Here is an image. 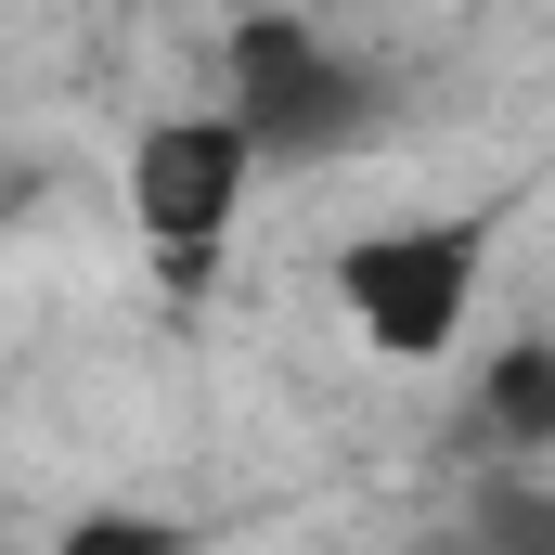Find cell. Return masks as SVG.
<instances>
[{
  "mask_svg": "<svg viewBox=\"0 0 555 555\" xmlns=\"http://www.w3.org/2000/svg\"><path fill=\"white\" fill-rule=\"evenodd\" d=\"M246 155H259V142L233 130V104H220V117H155V130H142V155H130V207H142V233H155L168 259H194V246L233 220Z\"/></svg>",
  "mask_w": 555,
  "mask_h": 555,
  "instance_id": "obj_3",
  "label": "cell"
},
{
  "mask_svg": "<svg viewBox=\"0 0 555 555\" xmlns=\"http://www.w3.org/2000/svg\"><path fill=\"white\" fill-rule=\"evenodd\" d=\"M65 555H181V530H168V517H78Z\"/></svg>",
  "mask_w": 555,
  "mask_h": 555,
  "instance_id": "obj_6",
  "label": "cell"
},
{
  "mask_svg": "<svg viewBox=\"0 0 555 555\" xmlns=\"http://www.w3.org/2000/svg\"><path fill=\"white\" fill-rule=\"evenodd\" d=\"M478 543L491 555H555V491H504V504L478 517Z\"/></svg>",
  "mask_w": 555,
  "mask_h": 555,
  "instance_id": "obj_5",
  "label": "cell"
},
{
  "mask_svg": "<svg viewBox=\"0 0 555 555\" xmlns=\"http://www.w3.org/2000/svg\"><path fill=\"white\" fill-rule=\"evenodd\" d=\"M491 426L504 439H555V349H504L491 362Z\"/></svg>",
  "mask_w": 555,
  "mask_h": 555,
  "instance_id": "obj_4",
  "label": "cell"
},
{
  "mask_svg": "<svg viewBox=\"0 0 555 555\" xmlns=\"http://www.w3.org/2000/svg\"><path fill=\"white\" fill-rule=\"evenodd\" d=\"M478 259H491V233L478 220H401V233H362L349 259H336V297H349V323L375 336V349H452L465 336V310H478Z\"/></svg>",
  "mask_w": 555,
  "mask_h": 555,
  "instance_id": "obj_1",
  "label": "cell"
},
{
  "mask_svg": "<svg viewBox=\"0 0 555 555\" xmlns=\"http://www.w3.org/2000/svg\"><path fill=\"white\" fill-rule=\"evenodd\" d=\"M233 130L259 155H323V142L362 130V78L297 13H259V26H233Z\"/></svg>",
  "mask_w": 555,
  "mask_h": 555,
  "instance_id": "obj_2",
  "label": "cell"
}]
</instances>
